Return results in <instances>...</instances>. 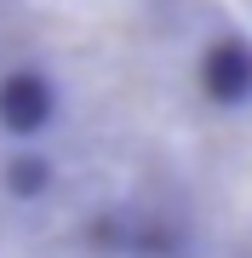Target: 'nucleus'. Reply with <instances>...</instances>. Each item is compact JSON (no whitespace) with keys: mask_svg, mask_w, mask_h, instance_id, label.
Instances as JSON below:
<instances>
[{"mask_svg":"<svg viewBox=\"0 0 252 258\" xmlns=\"http://www.w3.org/2000/svg\"><path fill=\"white\" fill-rule=\"evenodd\" d=\"M57 109H63V98H57V81L46 69L18 63V69L0 75V132H6L12 144L46 138L57 126Z\"/></svg>","mask_w":252,"mask_h":258,"instance_id":"nucleus-1","label":"nucleus"},{"mask_svg":"<svg viewBox=\"0 0 252 258\" xmlns=\"http://www.w3.org/2000/svg\"><path fill=\"white\" fill-rule=\"evenodd\" d=\"M195 81L218 109H246L252 103V40H241V35L206 40V52L195 63Z\"/></svg>","mask_w":252,"mask_h":258,"instance_id":"nucleus-2","label":"nucleus"},{"mask_svg":"<svg viewBox=\"0 0 252 258\" xmlns=\"http://www.w3.org/2000/svg\"><path fill=\"white\" fill-rule=\"evenodd\" d=\"M52 184H57V166H52V155H40L35 144H23L18 155H6V166H0V189L12 195V201H46L52 195Z\"/></svg>","mask_w":252,"mask_h":258,"instance_id":"nucleus-3","label":"nucleus"}]
</instances>
